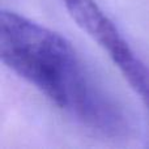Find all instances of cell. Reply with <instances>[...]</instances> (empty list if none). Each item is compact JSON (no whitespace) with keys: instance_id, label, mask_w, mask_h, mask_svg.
Instances as JSON below:
<instances>
[{"instance_id":"1","label":"cell","mask_w":149,"mask_h":149,"mask_svg":"<svg viewBox=\"0 0 149 149\" xmlns=\"http://www.w3.org/2000/svg\"><path fill=\"white\" fill-rule=\"evenodd\" d=\"M0 58L77 122L110 137L132 130L127 111L59 33L13 10L0 12Z\"/></svg>"},{"instance_id":"2","label":"cell","mask_w":149,"mask_h":149,"mask_svg":"<svg viewBox=\"0 0 149 149\" xmlns=\"http://www.w3.org/2000/svg\"><path fill=\"white\" fill-rule=\"evenodd\" d=\"M64 5L74 22L106 50L109 56L128 45L113 20L95 0H64Z\"/></svg>"},{"instance_id":"3","label":"cell","mask_w":149,"mask_h":149,"mask_svg":"<svg viewBox=\"0 0 149 149\" xmlns=\"http://www.w3.org/2000/svg\"><path fill=\"white\" fill-rule=\"evenodd\" d=\"M110 58L149 111V65L135 54L130 45L111 54Z\"/></svg>"}]
</instances>
